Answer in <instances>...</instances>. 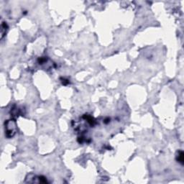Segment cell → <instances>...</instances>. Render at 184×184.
Masks as SVG:
<instances>
[{
	"label": "cell",
	"instance_id": "obj_1",
	"mask_svg": "<svg viewBox=\"0 0 184 184\" xmlns=\"http://www.w3.org/2000/svg\"><path fill=\"white\" fill-rule=\"evenodd\" d=\"M16 130H17V125L14 120H7V122H5V132L7 137H12L15 134Z\"/></svg>",
	"mask_w": 184,
	"mask_h": 184
},
{
	"label": "cell",
	"instance_id": "obj_2",
	"mask_svg": "<svg viewBox=\"0 0 184 184\" xmlns=\"http://www.w3.org/2000/svg\"><path fill=\"white\" fill-rule=\"evenodd\" d=\"M177 160L178 162H179V163H181L182 165L183 164V151H180L179 152H178V155L177 156Z\"/></svg>",
	"mask_w": 184,
	"mask_h": 184
}]
</instances>
